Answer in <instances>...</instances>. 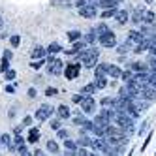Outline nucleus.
<instances>
[{
    "label": "nucleus",
    "mask_w": 156,
    "mask_h": 156,
    "mask_svg": "<svg viewBox=\"0 0 156 156\" xmlns=\"http://www.w3.org/2000/svg\"><path fill=\"white\" fill-rule=\"evenodd\" d=\"M98 57H100V51L96 49V47H88V49H85L81 55H77V58H79L87 68H96L98 66Z\"/></svg>",
    "instance_id": "nucleus-1"
},
{
    "label": "nucleus",
    "mask_w": 156,
    "mask_h": 156,
    "mask_svg": "<svg viewBox=\"0 0 156 156\" xmlns=\"http://www.w3.org/2000/svg\"><path fill=\"white\" fill-rule=\"evenodd\" d=\"M115 122H117V126L122 132H126V133H132L133 130H136V126H133V119L128 117L126 113H117L115 115Z\"/></svg>",
    "instance_id": "nucleus-2"
},
{
    "label": "nucleus",
    "mask_w": 156,
    "mask_h": 156,
    "mask_svg": "<svg viewBox=\"0 0 156 156\" xmlns=\"http://www.w3.org/2000/svg\"><path fill=\"white\" fill-rule=\"evenodd\" d=\"M64 62L60 60V58H55V57H49V60H47V70L53 73V75H58V73H62L64 72Z\"/></svg>",
    "instance_id": "nucleus-3"
},
{
    "label": "nucleus",
    "mask_w": 156,
    "mask_h": 156,
    "mask_svg": "<svg viewBox=\"0 0 156 156\" xmlns=\"http://www.w3.org/2000/svg\"><path fill=\"white\" fill-rule=\"evenodd\" d=\"M79 62H70V64H66V68H64V75H66V79H77L79 77Z\"/></svg>",
    "instance_id": "nucleus-4"
},
{
    "label": "nucleus",
    "mask_w": 156,
    "mask_h": 156,
    "mask_svg": "<svg viewBox=\"0 0 156 156\" xmlns=\"http://www.w3.org/2000/svg\"><path fill=\"white\" fill-rule=\"evenodd\" d=\"M143 40H145V36L141 34V32H137V30H132L130 34H128V40H126L124 43H126L128 47H133V49H136V47L139 45V43H141Z\"/></svg>",
    "instance_id": "nucleus-5"
},
{
    "label": "nucleus",
    "mask_w": 156,
    "mask_h": 156,
    "mask_svg": "<svg viewBox=\"0 0 156 156\" xmlns=\"http://www.w3.org/2000/svg\"><path fill=\"white\" fill-rule=\"evenodd\" d=\"M98 40H100V45L105 47V49H113V47L117 45V36L113 34V32H107L105 36L98 38Z\"/></svg>",
    "instance_id": "nucleus-6"
},
{
    "label": "nucleus",
    "mask_w": 156,
    "mask_h": 156,
    "mask_svg": "<svg viewBox=\"0 0 156 156\" xmlns=\"http://www.w3.org/2000/svg\"><path fill=\"white\" fill-rule=\"evenodd\" d=\"M53 111H55V109H53L51 105H40V109L36 111V119H38V120H47V119L53 115Z\"/></svg>",
    "instance_id": "nucleus-7"
},
{
    "label": "nucleus",
    "mask_w": 156,
    "mask_h": 156,
    "mask_svg": "<svg viewBox=\"0 0 156 156\" xmlns=\"http://www.w3.org/2000/svg\"><path fill=\"white\" fill-rule=\"evenodd\" d=\"M81 109H83V113H87V115H90V113H94V109H96V100L90 96V98H85V102L81 104Z\"/></svg>",
    "instance_id": "nucleus-8"
},
{
    "label": "nucleus",
    "mask_w": 156,
    "mask_h": 156,
    "mask_svg": "<svg viewBox=\"0 0 156 156\" xmlns=\"http://www.w3.org/2000/svg\"><path fill=\"white\" fill-rule=\"evenodd\" d=\"M79 15L85 17V19H94L96 17V6H90V4H87L79 9Z\"/></svg>",
    "instance_id": "nucleus-9"
},
{
    "label": "nucleus",
    "mask_w": 156,
    "mask_h": 156,
    "mask_svg": "<svg viewBox=\"0 0 156 156\" xmlns=\"http://www.w3.org/2000/svg\"><path fill=\"white\" fill-rule=\"evenodd\" d=\"M147 62H132V66H130V70L133 72V73H147Z\"/></svg>",
    "instance_id": "nucleus-10"
},
{
    "label": "nucleus",
    "mask_w": 156,
    "mask_h": 156,
    "mask_svg": "<svg viewBox=\"0 0 156 156\" xmlns=\"http://www.w3.org/2000/svg\"><path fill=\"white\" fill-rule=\"evenodd\" d=\"M141 100H147V102H152V100H156V92L152 90L149 85L141 90Z\"/></svg>",
    "instance_id": "nucleus-11"
},
{
    "label": "nucleus",
    "mask_w": 156,
    "mask_h": 156,
    "mask_svg": "<svg viewBox=\"0 0 156 156\" xmlns=\"http://www.w3.org/2000/svg\"><path fill=\"white\" fill-rule=\"evenodd\" d=\"M107 75L113 77V79H119V77H122V70L119 68V66H115V64H109L107 66Z\"/></svg>",
    "instance_id": "nucleus-12"
},
{
    "label": "nucleus",
    "mask_w": 156,
    "mask_h": 156,
    "mask_svg": "<svg viewBox=\"0 0 156 156\" xmlns=\"http://www.w3.org/2000/svg\"><path fill=\"white\" fill-rule=\"evenodd\" d=\"M92 122H94V124H96V128H100V130H105V128L109 126V120H105V119H104L102 115H96Z\"/></svg>",
    "instance_id": "nucleus-13"
},
{
    "label": "nucleus",
    "mask_w": 156,
    "mask_h": 156,
    "mask_svg": "<svg viewBox=\"0 0 156 156\" xmlns=\"http://www.w3.org/2000/svg\"><path fill=\"white\" fill-rule=\"evenodd\" d=\"M45 53H47V49H43V47H34L32 49V60H40V58H43L45 57Z\"/></svg>",
    "instance_id": "nucleus-14"
},
{
    "label": "nucleus",
    "mask_w": 156,
    "mask_h": 156,
    "mask_svg": "<svg viewBox=\"0 0 156 156\" xmlns=\"http://www.w3.org/2000/svg\"><path fill=\"white\" fill-rule=\"evenodd\" d=\"M115 19L119 21L120 25H124L126 21L130 19V15H128V12H126V9H119V12H117V15H115Z\"/></svg>",
    "instance_id": "nucleus-15"
},
{
    "label": "nucleus",
    "mask_w": 156,
    "mask_h": 156,
    "mask_svg": "<svg viewBox=\"0 0 156 156\" xmlns=\"http://www.w3.org/2000/svg\"><path fill=\"white\" fill-rule=\"evenodd\" d=\"M100 115H102L105 120H115V115H117V111H115V109H107V107H104V109H102V113H100Z\"/></svg>",
    "instance_id": "nucleus-16"
},
{
    "label": "nucleus",
    "mask_w": 156,
    "mask_h": 156,
    "mask_svg": "<svg viewBox=\"0 0 156 156\" xmlns=\"http://www.w3.org/2000/svg\"><path fill=\"white\" fill-rule=\"evenodd\" d=\"M94 90H96V85L94 83H88V85H85L81 88V94H85L87 98H90V94H94Z\"/></svg>",
    "instance_id": "nucleus-17"
},
{
    "label": "nucleus",
    "mask_w": 156,
    "mask_h": 156,
    "mask_svg": "<svg viewBox=\"0 0 156 156\" xmlns=\"http://www.w3.org/2000/svg\"><path fill=\"white\" fill-rule=\"evenodd\" d=\"M2 145H6V147L9 151H15V145H13V139L9 137V133H2Z\"/></svg>",
    "instance_id": "nucleus-18"
},
{
    "label": "nucleus",
    "mask_w": 156,
    "mask_h": 156,
    "mask_svg": "<svg viewBox=\"0 0 156 156\" xmlns=\"http://www.w3.org/2000/svg\"><path fill=\"white\" fill-rule=\"evenodd\" d=\"M57 113H58V117H60V119H68V117H70V107L62 104V105H58V107H57Z\"/></svg>",
    "instance_id": "nucleus-19"
},
{
    "label": "nucleus",
    "mask_w": 156,
    "mask_h": 156,
    "mask_svg": "<svg viewBox=\"0 0 156 156\" xmlns=\"http://www.w3.org/2000/svg\"><path fill=\"white\" fill-rule=\"evenodd\" d=\"M94 32H96V36H98V38H102V36H105L107 32H111V30H109V27H107V25H104V23H102V25H98V27L94 28Z\"/></svg>",
    "instance_id": "nucleus-20"
},
{
    "label": "nucleus",
    "mask_w": 156,
    "mask_h": 156,
    "mask_svg": "<svg viewBox=\"0 0 156 156\" xmlns=\"http://www.w3.org/2000/svg\"><path fill=\"white\" fill-rule=\"evenodd\" d=\"M107 66H109V64H98L96 68H94L96 77H105V73H107Z\"/></svg>",
    "instance_id": "nucleus-21"
},
{
    "label": "nucleus",
    "mask_w": 156,
    "mask_h": 156,
    "mask_svg": "<svg viewBox=\"0 0 156 156\" xmlns=\"http://www.w3.org/2000/svg\"><path fill=\"white\" fill-rule=\"evenodd\" d=\"M117 4H119V0H102V2H100V8L113 9V8H117Z\"/></svg>",
    "instance_id": "nucleus-22"
},
{
    "label": "nucleus",
    "mask_w": 156,
    "mask_h": 156,
    "mask_svg": "<svg viewBox=\"0 0 156 156\" xmlns=\"http://www.w3.org/2000/svg\"><path fill=\"white\" fill-rule=\"evenodd\" d=\"M154 19H156V15H154L152 12H147V9H143V21H145V23L154 25Z\"/></svg>",
    "instance_id": "nucleus-23"
},
{
    "label": "nucleus",
    "mask_w": 156,
    "mask_h": 156,
    "mask_svg": "<svg viewBox=\"0 0 156 156\" xmlns=\"http://www.w3.org/2000/svg\"><path fill=\"white\" fill-rule=\"evenodd\" d=\"M38 139H40V130L38 128H32L28 132V143H36Z\"/></svg>",
    "instance_id": "nucleus-24"
},
{
    "label": "nucleus",
    "mask_w": 156,
    "mask_h": 156,
    "mask_svg": "<svg viewBox=\"0 0 156 156\" xmlns=\"http://www.w3.org/2000/svg\"><path fill=\"white\" fill-rule=\"evenodd\" d=\"M13 145H15V149H17V151L27 149V147H25V139L21 137V136H15V137H13Z\"/></svg>",
    "instance_id": "nucleus-25"
},
{
    "label": "nucleus",
    "mask_w": 156,
    "mask_h": 156,
    "mask_svg": "<svg viewBox=\"0 0 156 156\" xmlns=\"http://www.w3.org/2000/svg\"><path fill=\"white\" fill-rule=\"evenodd\" d=\"M47 151H49L51 154H58V145H57V141L49 139V141H47Z\"/></svg>",
    "instance_id": "nucleus-26"
},
{
    "label": "nucleus",
    "mask_w": 156,
    "mask_h": 156,
    "mask_svg": "<svg viewBox=\"0 0 156 156\" xmlns=\"http://www.w3.org/2000/svg\"><path fill=\"white\" fill-rule=\"evenodd\" d=\"M68 40H72L73 43L79 41V40H81V32H79V30H70V32H68Z\"/></svg>",
    "instance_id": "nucleus-27"
},
{
    "label": "nucleus",
    "mask_w": 156,
    "mask_h": 156,
    "mask_svg": "<svg viewBox=\"0 0 156 156\" xmlns=\"http://www.w3.org/2000/svg\"><path fill=\"white\" fill-rule=\"evenodd\" d=\"M102 105L107 107V109H113V105H115V98H109V96L102 98Z\"/></svg>",
    "instance_id": "nucleus-28"
},
{
    "label": "nucleus",
    "mask_w": 156,
    "mask_h": 156,
    "mask_svg": "<svg viewBox=\"0 0 156 156\" xmlns=\"http://www.w3.org/2000/svg\"><path fill=\"white\" fill-rule=\"evenodd\" d=\"M85 122H87V119H85V115H83V113H77V115L73 117V124H77V126H81V128H83Z\"/></svg>",
    "instance_id": "nucleus-29"
},
{
    "label": "nucleus",
    "mask_w": 156,
    "mask_h": 156,
    "mask_svg": "<svg viewBox=\"0 0 156 156\" xmlns=\"http://www.w3.org/2000/svg\"><path fill=\"white\" fill-rule=\"evenodd\" d=\"M77 145H81V147H90V145H92V139L87 137V136H81L79 139H77Z\"/></svg>",
    "instance_id": "nucleus-30"
},
{
    "label": "nucleus",
    "mask_w": 156,
    "mask_h": 156,
    "mask_svg": "<svg viewBox=\"0 0 156 156\" xmlns=\"http://www.w3.org/2000/svg\"><path fill=\"white\" fill-rule=\"evenodd\" d=\"M94 85H96V88H105L107 87V77H96Z\"/></svg>",
    "instance_id": "nucleus-31"
},
{
    "label": "nucleus",
    "mask_w": 156,
    "mask_h": 156,
    "mask_svg": "<svg viewBox=\"0 0 156 156\" xmlns=\"http://www.w3.org/2000/svg\"><path fill=\"white\" fill-rule=\"evenodd\" d=\"M96 38H98V36H96V32H94V30H90L88 34H85L83 41H85V43H94V41H96Z\"/></svg>",
    "instance_id": "nucleus-32"
},
{
    "label": "nucleus",
    "mask_w": 156,
    "mask_h": 156,
    "mask_svg": "<svg viewBox=\"0 0 156 156\" xmlns=\"http://www.w3.org/2000/svg\"><path fill=\"white\" fill-rule=\"evenodd\" d=\"M62 47L58 45V43H49V47H47V53L49 55H55V53H60Z\"/></svg>",
    "instance_id": "nucleus-33"
},
{
    "label": "nucleus",
    "mask_w": 156,
    "mask_h": 156,
    "mask_svg": "<svg viewBox=\"0 0 156 156\" xmlns=\"http://www.w3.org/2000/svg\"><path fill=\"white\" fill-rule=\"evenodd\" d=\"M117 12H119L117 8H113V9H105V12L102 13V19H109V17H115V15H117Z\"/></svg>",
    "instance_id": "nucleus-34"
},
{
    "label": "nucleus",
    "mask_w": 156,
    "mask_h": 156,
    "mask_svg": "<svg viewBox=\"0 0 156 156\" xmlns=\"http://www.w3.org/2000/svg\"><path fill=\"white\" fill-rule=\"evenodd\" d=\"M133 75H136V73H133L132 70H128V72H122V79H124V83L128 85V83L133 79Z\"/></svg>",
    "instance_id": "nucleus-35"
},
{
    "label": "nucleus",
    "mask_w": 156,
    "mask_h": 156,
    "mask_svg": "<svg viewBox=\"0 0 156 156\" xmlns=\"http://www.w3.org/2000/svg\"><path fill=\"white\" fill-rule=\"evenodd\" d=\"M0 72H2V73L9 72V60L8 58H2V62H0Z\"/></svg>",
    "instance_id": "nucleus-36"
},
{
    "label": "nucleus",
    "mask_w": 156,
    "mask_h": 156,
    "mask_svg": "<svg viewBox=\"0 0 156 156\" xmlns=\"http://www.w3.org/2000/svg\"><path fill=\"white\" fill-rule=\"evenodd\" d=\"M64 147L68 149V151H75V149H77V143L72 141V139H66V141H64Z\"/></svg>",
    "instance_id": "nucleus-37"
},
{
    "label": "nucleus",
    "mask_w": 156,
    "mask_h": 156,
    "mask_svg": "<svg viewBox=\"0 0 156 156\" xmlns=\"http://www.w3.org/2000/svg\"><path fill=\"white\" fill-rule=\"evenodd\" d=\"M43 64H45V62H43V60H32V64H30V68H32V70H40V68H41Z\"/></svg>",
    "instance_id": "nucleus-38"
},
{
    "label": "nucleus",
    "mask_w": 156,
    "mask_h": 156,
    "mask_svg": "<svg viewBox=\"0 0 156 156\" xmlns=\"http://www.w3.org/2000/svg\"><path fill=\"white\" fill-rule=\"evenodd\" d=\"M85 98H87V96L79 92V94H75V96H73L72 100H73V102H75V104H83V102H85Z\"/></svg>",
    "instance_id": "nucleus-39"
},
{
    "label": "nucleus",
    "mask_w": 156,
    "mask_h": 156,
    "mask_svg": "<svg viewBox=\"0 0 156 156\" xmlns=\"http://www.w3.org/2000/svg\"><path fill=\"white\" fill-rule=\"evenodd\" d=\"M9 43H12L13 47H17L19 43H21V36H17V34H15V36H12V38H9Z\"/></svg>",
    "instance_id": "nucleus-40"
},
{
    "label": "nucleus",
    "mask_w": 156,
    "mask_h": 156,
    "mask_svg": "<svg viewBox=\"0 0 156 156\" xmlns=\"http://www.w3.org/2000/svg\"><path fill=\"white\" fill-rule=\"evenodd\" d=\"M45 96H57V88L47 87V88H45Z\"/></svg>",
    "instance_id": "nucleus-41"
},
{
    "label": "nucleus",
    "mask_w": 156,
    "mask_h": 156,
    "mask_svg": "<svg viewBox=\"0 0 156 156\" xmlns=\"http://www.w3.org/2000/svg\"><path fill=\"white\" fill-rule=\"evenodd\" d=\"M128 49H130V47L126 45V43H122V45H119V49H117V51H119L120 55H126V53H128Z\"/></svg>",
    "instance_id": "nucleus-42"
},
{
    "label": "nucleus",
    "mask_w": 156,
    "mask_h": 156,
    "mask_svg": "<svg viewBox=\"0 0 156 156\" xmlns=\"http://www.w3.org/2000/svg\"><path fill=\"white\" fill-rule=\"evenodd\" d=\"M13 79H15V72H13V70L6 72V81H13Z\"/></svg>",
    "instance_id": "nucleus-43"
},
{
    "label": "nucleus",
    "mask_w": 156,
    "mask_h": 156,
    "mask_svg": "<svg viewBox=\"0 0 156 156\" xmlns=\"http://www.w3.org/2000/svg\"><path fill=\"white\" fill-rule=\"evenodd\" d=\"M75 156H92V154H88V152L81 147V149H77V151H75Z\"/></svg>",
    "instance_id": "nucleus-44"
},
{
    "label": "nucleus",
    "mask_w": 156,
    "mask_h": 156,
    "mask_svg": "<svg viewBox=\"0 0 156 156\" xmlns=\"http://www.w3.org/2000/svg\"><path fill=\"white\" fill-rule=\"evenodd\" d=\"M58 139H68V132H66V130H58Z\"/></svg>",
    "instance_id": "nucleus-45"
},
{
    "label": "nucleus",
    "mask_w": 156,
    "mask_h": 156,
    "mask_svg": "<svg viewBox=\"0 0 156 156\" xmlns=\"http://www.w3.org/2000/svg\"><path fill=\"white\" fill-rule=\"evenodd\" d=\"M51 128L58 132V130H60V120H53V122H51Z\"/></svg>",
    "instance_id": "nucleus-46"
},
{
    "label": "nucleus",
    "mask_w": 156,
    "mask_h": 156,
    "mask_svg": "<svg viewBox=\"0 0 156 156\" xmlns=\"http://www.w3.org/2000/svg\"><path fill=\"white\" fill-rule=\"evenodd\" d=\"M75 6H77V8L81 9L83 6H87V0H75Z\"/></svg>",
    "instance_id": "nucleus-47"
},
{
    "label": "nucleus",
    "mask_w": 156,
    "mask_h": 156,
    "mask_svg": "<svg viewBox=\"0 0 156 156\" xmlns=\"http://www.w3.org/2000/svg\"><path fill=\"white\" fill-rule=\"evenodd\" d=\"M19 156H32V152L28 149H23V151H19Z\"/></svg>",
    "instance_id": "nucleus-48"
},
{
    "label": "nucleus",
    "mask_w": 156,
    "mask_h": 156,
    "mask_svg": "<svg viewBox=\"0 0 156 156\" xmlns=\"http://www.w3.org/2000/svg\"><path fill=\"white\" fill-rule=\"evenodd\" d=\"M32 124V117H25V120H23V126H30Z\"/></svg>",
    "instance_id": "nucleus-49"
},
{
    "label": "nucleus",
    "mask_w": 156,
    "mask_h": 156,
    "mask_svg": "<svg viewBox=\"0 0 156 156\" xmlns=\"http://www.w3.org/2000/svg\"><path fill=\"white\" fill-rule=\"evenodd\" d=\"M149 83L151 85H156V73H151L149 75Z\"/></svg>",
    "instance_id": "nucleus-50"
},
{
    "label": "nucleus",
    "mask_w": 156,
    "mask_h": 156,
    "mask_svg": "<svg viewBox=\"0 0 156 156\" xmlns=\"http://www.w3.org/2000/svg\"><path fill=\"white\" fill-rule=\"evenodd\" d=\"M100 2L102 0H87V4H90V6H100Z\"/></svg>",
    "instance_id": "nucleus-51"
},
{
    "label": "nucleus",
    "mask_w": 156,
    "mask_h": 156,
    "mask_svg": "<svg viewBox=\"0 0 156 156\" xmlns=\"http://www.w3.org/2000/svg\"><path fill=\"white\" fill-rule=\"evenodd\" d=\"M6 92H9V94L15 92V87H13V85H8V87H6Z\"/></svg>",
    "instance_id": "nucleus-52"
},
{
    "label": "nucleus",
    "mask_w": 156,
    "mask_h": 156,
    "mask_svg": "<svg viewBox=\"0 0 156 156\" xmlns=\"http://www.w3.org/2000/svg\"><path fill=\"white\" fill-rule=\"evenodd\" d=\"M2 58H8L9 60V58H12V51H4V57Z\"/></svg>",
    "instance_id": "nucleus-53"
},
{
    "label": "nucleus",
    "mask_w": 156,
    "mask_h": 156,
    "mask_svg": "<svg viewBox=\"0 0 156 156\" xmlns=\"http://www.w3.org/2000/svg\"><path fill=\"white\" fill-rule=\"evenodd\" d=\"M28 96L34 98V96H36V88H30V90H28Z\"/></svg>",
    "instance_id": "nucleus-54"
},
{
    "label": "nucleus",
    "mask_w": 156,
    "mask_h": 156,
    "mask_svg": "<svg viewBox=\"0 0 156 156\" xmlns=\"http://www.w3.org/2000/svg\"><path fill=\"white\" fill-rule=\"evenodd\" d=\"M145 130H147V122H143V124H141V128H139V133H143Z\"/></svg>",
    "instance_id": "nucleus-55"
},
{
    "label": "nucleus",
    "mask_w": 156,
    "mask_h": 156,
    "mask_svg": "<svg viewBox=\"0 0 156 156\" xmlns=\"http://www.w3.org/2000/svg\"><path fill=\"white\" fill-rule=\"evenodd\" d=\"M34 156H43V152H41V151H36V152H34Z\"/></svg>",
    "instance_id": "nucleus-56"
},
{
    "label": "nucleus",
    "mask_w": 156,
    "mask_h": 156,
    "mask_svg": "<svg viewBox=\"0 0 156 156\" xmlns=\"http://www.w3.org/2000/svg\"><path fill=\"white\" fill-rule=\"evenodd\" d=\"M145 2H147V4H152V2H154V0H145Z\"/></svg>",
    "instance_id": "nucleus-57"
},
{
    "label": "nucleus",
    "mask_w": 156,
    "mask_h": 156,
    "mask_svg": "<svg viewBox=\"0 0 156 156\" xmlns=\"http://www.w3.org/2000/svg\"><path fill=\"white\" fill-rule=\"evenodd\" d=\"M0 147H2V133H0Z\"/></svg>",
    "instance_id": "nucleus-58"
},
{
    "label": "nucleus",
    "mask_w": 156,
    "mask_h": 156,
    "mask_svg": "<svg viewBox=\"0 0 156 156\" xmlns=\"http://www.w3.org/2000/svg\"><path fill=\"white\" fill-rule=\"evenodd\" d=\"M0 25H2V17H0Z\"/></svg>",
    "instance_id": "nucleus-59"
}]
</instances>
